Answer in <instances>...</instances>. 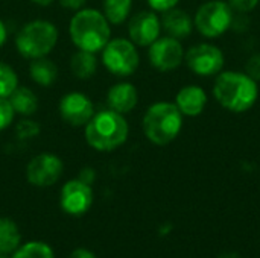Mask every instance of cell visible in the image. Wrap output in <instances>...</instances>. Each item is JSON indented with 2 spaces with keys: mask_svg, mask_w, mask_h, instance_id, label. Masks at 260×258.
Masks as SVG:
<instances>
[{
  "mask_svg": "<svg viewBox=\"0 0 260 258\" xmlns=\"http://www.w3.org/2000/svg\"><path fill=\"white\" fill-rule=\"evenodd\" d=\"M213 96L224 109L242 114L256 105L259 99V85L245 71L222 70L215 78Z\"/></svg>",
  "mask_w": 260,
  "mask_h": 258,
  "instance_id": "obj_1",
  "label": "cell"
},
{
  "mask_svg": "<svg viewBox=\"0 0 260 258\" xmlns=\"http://www.w3.org/2000/svg\"><path fill=\"white\" fill-rule=\"evenodd\" d=\"M69 35L76 49L98 53L111 40V26L104 12L82 8L70 18Z\"/></svg>",
  "mask_w": 260,
  "mask_h": 258,
  "instance_id": "obj_2",
  "label": "cell"
},
{
  "mask_svg": "<svg viewBox=\"0 0 260 258\" xmlns=\"http://www.w3.org/2000/svg\"><path fill=\"white\" fill-rule=\"evenodd\" d=\"M129 135V126L123 114L108 108L94 113L85 125V141L99 152H111L120 148Z\"/></svg>",
  "mask_w": 260,
  "mask_h": 258,
  "instance_id": "obj_3",
  "label": "cell"
},
{
  "mask_svg": "<svg viewBox=\"0 0 260 258\" xmlns=\"http://www.w3.org/2000/svg\"><path fill=\"white\" fill-rule=\"evenodd\" d=\"M184 116L172 102H155L143 116V134L157 146L172 143L183 129Z\"/></svg>",
  "mask_w": 260,
  "mask_h": 258,
  "instance_id": "obj_4",
  "label": "cell"
},
{
  "mask_svg": "<svg viewBox=\"0 0 260 258\" xmlns=\"http://www.w3.org/2000/svg\"><path fill=\"white\" fill-rule=\"evenodd\" d=\"M58 29L52 21L32 20L26 23L15 36L17 52L26 59L47 56L58 43Z\"/></svg>",
  "mask_w": 260,
  "mask_h": 258,
  "instance_id": "obj_5",
  "label": "cell"
},
{
  "mask_svg": "<svg viewBox=\"0 0 260 258\" xmlns=\"http://www.w3.org/2000/svg\"><path fill=\"white\" fill-rule=\"evenodd\" d=\"M235 21V11L225 0H209L203 3L193 17L195 29L206 38L224 35Z\"/></svg>",
  "mask_w": 260,
  "mask_h": 258,
  "instance_id": "obj_6",
  "label": "cell"
},
{
  "mask_svg": "<svg viewBox=\"0 0 260 258\" xmlns=\"http://www.w3.org/2000/svg\"><path fill=\"white\" fill-rule=\"evenodd\" d=\"M104 67L114 76L126 78L136 73L140 65L137 46L128 38H113L101 50Z\"/></svg>",
  "mask_w": 260,
  "mask_h": 258,
  "instance_id": "obj_7",
  "label": "cell"
},
{
  "mask_svg": "<svg viewBox=\"0 0 260 258\" xmlns=\"http://www.w3.org/2000/svg\"><path fill=\"white\" fill-rule=\"evenodd\" d=\"M187 68L200 78H212L222 71L224 52L212 43H198L184 53Z\"/></svg>",
  "mask_w": 260,
  "mask_h": 258,
  "instance_id": "obj_8",
  "label": "cell"
},
{
  "mask_svg": "<svg viewBox=\"0 0 260 258\" xmlns=\"http://www.w3.org/2000/svg\"><path fill=\"white\" fill-rule=\"evenodd\" d=\"M184 47L180 40L169 35L157 38L148 47V59L158 71H172L184 62Z\"/></svg>",
  "mask_w": 260,
  "mask_h": 258,
  "instance_id": "obj_9",
  "label": "cell"
},
{
  "mask_svg": "<svg viewBox=\"0 0 260 258\" xmlns=\"http://www.w3.org/2000/svg\"><path fill=\"white\" fill-rule=\"evenodd\" d=\"M64 170L62 160L49 152L35 155L26 167V178L34 187H50L61 178Z\"/></svg>",
  "mask_w": 260,
  "mask_h": 258,
  "instance_id": "obj_10",
  "label": "cell"
},
{
  "mask_svg": "<svg viewBox=\"0 0 260 258\" xmlns=\"http://www.w3.org/2000/svg\"><path fill=\"white\" fill-rule=\"evenodd\" d=\"M58 111L61 119L75 128L85 126L96 113L91 99L79 91H70L64 94L59 100Z\"/></svg>",
  "mask_w": 260,
  "mask_h": 258,
  "instance_id": "obj_11",
  "label": "cell"
},
{
  "mask_svg": "<svg viewBox=\"0 0 260 258\" xmlns=\"http://www.w3.org/2000/svg\"><path fill=\"white\" fill-rule=\"evenodd\" d=\"M93 204V190L91 184L84 182L82 179L67 181L59 193V205L64 213L70 216L85 214Z\"/></svg>",
  "mask_w": 260,
  "mask_h": 258,
  "instance_id": "obj_12",
  "label": "cell"
},
{
  "mask_svg": "<svg viewBox=\"0 0 260 258\" xmlns=\"http://www.w3.org/2000/svg\"><path fill=\"white\" fill-rule=\"evenodd\" d=\"M161 33V20L155 11H140L129 18V40L140 47H149Z\"/></svg>",
  "mask_w": 260,
  "mask_h": 258,
  "instance_id": "obj_13",
  "label": "cell"
},
{
  "mask_svg": "<svg viewBox=\"0 0 260 258\" xmlns=\"http://www.w3.org/2000/svg\"><path fill=\"white\" fill-rule=\"evenodd\" d=\"M207 93L200 85L190 84L178 90L175 96V105L184 117H198L204 113L207 105Z\"/></svg>",
  "mask_w": 260,
  "mask_h": 258,
  "instance_id": "obj_14",
  "label": "cell"
},
{
  "mask_svg": "<svg viewBox=\"0 0 260 258\" xmlns=\"http://www.w3.org/2000/svg\"><path fill=\"white\" fill-rule=\"evenodd\" d=\"M139 102V91L131 82H117L107 93V103L111 109L128 114L131 113Z\"/></svg>",
  "mask_w": 260,
  "mask_h": 258,
  "instance_id": "obj_15",
  "label": "cell"
},
{
  "mask_svg": "<svg viewBox=\"0 0 260 258\" xmlns=\"http://www.w3.org/2000/svg\"><path fill=\"white\" fill-rule=\"evenodd\" d=\"M161 14H163V17L160 18L161 29H165L169 36L181 41L193 32V29H195L193 18L184 9H180L175 6Z\"/></svg>",
  "mask_w": 260,
  "mask_h": 258,
  "instance_id": "obj_16",
  "label": "cell"
},
{
  "mask_svg": "<svg viewBox=\"0 0 260 258\" xmlns=\"http://www.w3.org/2000/svg\"><path fill=\"white\" fill-rule=\"evenodd\" d=\"M29 76L35 84L41 87H50L58 78V67L47 56L37 58L29 64Z\"/></svg>",
  "mask_w": 260,
  "mask_h": 258,
  "instance_id": "obj_17",
  "label": "cell"
},
{
  "mask_svg": "<svg viewBox=\"0 0 260 258\" xmlns=\"http://www.w3.org/2000/svg\"><path fill=\"white\" fill-rule=\"evenodd\" d=\"M15 114H20L23 117H30L37 113L38 109V99H37V94L27 88V87H17L11 96L8 97Z\"/></svg>",
  "mask_w": 260,
  "mask_h": 258,
  "instance_id": "obj_18",
  "label": "cell"
},
{
  "mask_svg": "<svg viewBox=\"0 0 260 258\" xmlns=\"http://www.w3.org/2000/svg\"><path fill=\"white\" fill-rule=\"evenodd\" d=\"M70 68L78 79H90L98 70L96 53L78 49L70 58Z\"/></svg>",
  "mask_w": 260,
  "mask_h": 258,
  "instance_id": "obj_19",
  "label": "cell"
},
{
  "mask_svg": "<svg viewBox=\"0 0 260 258\" xmlns=\"http://www.w3.org/2000/svg\"><path fill=\"white\" fill-rule=\"evenodd\" d=\"M21 245V233L12 219L0 217V254L9 255Z\"/></svg>",
  "mask_w": 260,
  "mask_h": 258,
  "instance_id": "obj_20",
  "label": "cell"
},
{
  "mask_svg": "<svg viewBox=\"0 0 260 258\" xmlns=\"http://www.w3.org/2000/svg\"><path fill=\"white\" fill-rule=\"evenodd\" d=\"M133 9V0H104V15L110 24H122L126 21Z\"/></svg>",
  "mask_w": 260,
  "mask_h": 258,
  "instance_id": "obj_21",
  "label": "cell"
},
{
  "mask_svg": "<svg viewBox=\"0 0 260 258\" xmlns=\"http://www.w3.org/2000/svg\"><path fill=\"white\" fill-rule=\"evenodd\" d=\"M11 258H55L53 249L44 242H27L20 245Z\"/></svg>",
  "mask_w": 260,
  "mask_h": 258,
  "instance_id": "obj_22",
  "label": "cell"
},
{
  "mask_svg": "<svg viewBox=\"0 0 260 258\" xmlns=\"http://www.w3.org/2000/svg\"><path fill=\"white\" fill-rule=\"evenodd\" d=\"M18 87V76L15 70L0 61V97H9L11 93Z\"/></svg>",
  "mask_w": 260,
  "mask_h": 258,
  "instance_id": "obj_23",
  "label": "cell"
},
{
  "mask_svg": "<svg viewBox=\"0 0 260 258\" xmlns=\"http://www.w3.org/2000/svg\"><path fill=\"white\" fill-rule=\"evenodd\" d=\"M15 117V111L8 97H0V131L8 129Z\"/></svg>",
  "mask_w": 260,
  "mask_h": 258,
  "instance_id": "obj_24",
  "label": "cell"
},
{
  "mask_svg": "<svg viewBox=\"0 0 260 258\" xmlns=\"http://www.w3.org/2000/svg\"><path fill=\"white\" fill-rule=\"evenodd\" d=\"M259 2L260 0H227L230 8L239 14H247V12L254 11L257 8Z\"/></svg>",
  "mask_w": 260,
  "mask_h": 258,
  "instance_id": "obj_25",
  "label": "cell"
},
{
  "mask_svg": "<svg viewBox=\"0 0 260 258\" xmlns=\"http://www.w3.org/2000/svg\"><path fill=\"white\" fill-rule=\"evenodd\" d=\"M245 73L253 78L256 82L260 81V53H254L247 59L245 64Z\"/></svg>",
  "mask_w": 260,
  "mask_h": 258,
  "instance_id": "obj_26",
  "label": "cell"
},
{
  "mask_svg": "<svg viewBox=\"0 0 260 258\" xmlns=\"http://www.w3.org/2000/svg\"><path fill=\"white\" fill-rule=\"evenodd\" d=\"M17 132H18V135H21V137L30 138V137H35V135L40 132V128H38V125H37L35 122L24 120V122H21V123L18 125Z\"/></svg>",
  "mask_w": 260,
  "mask_h": 258,
  "instance_id": "obj_27",
  "label": "cell"
},
{
  "mask_svg": "<svg viewBox=\"0 0 260 258\" xmlns=\"http://www.w3.org/2000/svg\"><path fill=\"white\" fill-rule=\"evenodd\" d=\"M149 8L155 12H165L178 5L180 0H146Z\"/></svg>",
  "mask_w": 260,
  "mask_h": 258,
  "instance_id": "obj_28",
  "label": "cell"
},
{
  "mask_svg": "<svg viewBox=\"0 0 260 258\" xmlns=\"http://www.w3.org/2000/svg\"><path fill=\"white\" fill-rule=\"evenodd\" d=\"M87 0H59L61 6H64L66 9H72V11H79L84 8Z\"/></svg>",
  "mask_w": 260,
  "mask_h": 258,
  "instance_id": "obj_29",
  "label": "cell"
},
{
  "mask_svg": "<svg viewBox=\"0 0 260 258\" xmlns=\"http://www.w3.org/2000/svg\"><path fill=\"white\" fill-rule=\"evenodd\" d=\"M69 258H98L96 257V254L93 252V251H90V249H87V248H78V249H75Z\"/></svg>",
  "mask_w": 260,
  "mask_h": 258,
  "instance_id": "obj_30",
  "label": "cell"
},
{
  "mask_svg": "<svg viewBox=\"0 0 260 258\" xmlns=\"http://www.w3.org/2000/svg\"><path fill=\"white\" fill-rule=\"evenodd\" d=\"M93 178H94V172L91 169H84L82 173H81V176H79V179H82L87 184H91Z\"/></svg>",
  "mask_w": 260,
  "mask_h": 258,
  "instance_id": "obj_31",
  "label": "cell"
},
{
  "mask_svg": "<svg viewBox=\"0 0 260 258\" xmlns=\"http://www.w3.org/2000/svg\"><path fill=\"white\" fill-rule=\"evenodd\" d=\"M6 40H8V27L3 23V20H0V47L6 43Z\"/></svg>",
  "mask_w": 260,
  "mask_h": 258,
  "instance_id": "obj_32",
  "label": "cell"
},
{
  "mask_svg": "<svg viewBox=\"0 0 260 258\" xmlns=\"http://www.w3.org/2000/svg\"><path fill=\"white\" fill-rule=\"evenodd\" d=\"M30 2H34L38 6H49V5H52L53 0H30Z\"/></svg>",
  "mask_w": 260,
  "mask_h": 258,
  "instance_id": "obj_33",
  "label": "cell"
},
{
  "mask_svg": "<svg viewBox=\"0 0 260 258\" xmlns=\"http://www.w3.org/2000/svg\"><path fill=\"white\" fill-rule=\"evenodd\" d=\"M219 258H242V257H239L238 254H224V255H221Z\"/></svg>",
  "mask_w": 260,
  "mask_h": 258,
  "instance_id": "obj_34",
  "label": "cell"
},
{
  "mask_svg": "<svg viewBox=\"0 0 260 258\" xmlns=\"http://www.w3.org/2000/svg\"><path fill=\"white\" fill-rule=\"evenodd\" d=\"M0 258H8V255H5V254H0Z\"/></svg>",
  "mask_w": 260,
  "mask_h": 258,
  "instance_id": "obj_35",
  "label": "cell"
}]
</instances>
